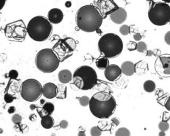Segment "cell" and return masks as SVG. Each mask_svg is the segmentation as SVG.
Returning a JSON list of instances; mask_svg holds the SVG:
<instances>
[{
  "label": "cell",
  "instance_id": "obj_1",
  "mask_svg": "<svg viewBox=\"0 0 170 136\" xmlns=\"http://www.w3.org/2000/svg\"><path fill=\"white\" fill-rule=\"evenodd\" d=\"M75 21L80 30L86 33H92L99 30L102 24L103 18L98 8L91 4L79 9L76 14Z\"/></svg>",
  "mask_w": 170,
  "mask_h": 136
},
{
  "label": "cell",
  "instance_id": "obj_2",
  "mask_svg": "<svg viewBox=\"0 0 170 136\" xmlns=\"http://www.w3.org/2000/svg\"><path fill=\"white\" fill-rule=\"evenodd\" d=\"M88 105L90 111L94 117L98 119H107L115 112L116 102L110 93L100 92L92 96Z\"/></svg>",
  "mask_w": 170,
  "mask_h": 136
},
{
  "label": "cell",
  "instance_id": "obj_3",
  "mask_svg": "<svg viewBox=\"0 0 170 136\" xmlns=\"http://www.w3.org/2000/svg\"><path fill=\"white\" fill-rule=\"evenodd\" d=\"M53 31V26L48 19L38 15L32 18L28 23L27 32L32 40L44 41L49 38Z\"/></svg>",
  "mask_w": 170,
  "mask_h": 136
},
{
  "label": "cell",
  "instance_id": "obj_4",
  "mask_svg": "<svg viewBox=\"0 0 170 136\" xmlns=\"http://www.w3.org/2000/svg\"><path fill=\"white\" fill-rule=\"evenodd\" d=\"M101 54L107 58H114L121 54L123 50V42L118 35L108 33L100 37L98 43Z\"/></svg>",
  "mask_w": 170,
  "mask_h": 136
},
{
  "label": "cell",
  "instance_id": "obj_5",
  "mask_svg": "<svg viewBox=\"0 0 170 136\" xmlns=\"http://www.w3.org/2000/svg\"><path fill=\"white\" fill-rule=\"evenodd\" d=\"M73 81L78 89L84 91L90 90L97 84V73L92 67L80 66L74 72Z\"/></svg>",
  "mask_w": 170,
  "mask_h": 136
},
{
  "label": "cell",
  "instance_id": "obj_6",
  "mask_svg": "<svg viewBox=\"0 0 170 136\" xmlns=\"http://www.w3.org/2000/svg\"><path fill=\"white\" fill-rule=\"evenodd\" d=\"M60 61L52 49L40 50L35 57V64L40 72L49 73L54 72L59 66Z\"/></svg>",
  "mask_w": 170,
  "mask_h": 136
},
{
  "label": "cell",
  "instance_id": "obj_7",
  "mask_svg": "<svg viewBox=\"0 0 170 136\" xmlns=\"http://www.w3.org/2000/svg\"><path fill=\"white\" fill-rule=\"evenodd\" d=\"M150 21L153 25L163 26L170 21V6L164 2H152L148 11Z\"/></svg>",
  "mask_w": 170,
  "mask_h": 136
},
{
  "label": "cell",
  "instance_id": "obj_8",
  "mask_svg": "<svg viewBox=\"0 0 170 136\" xmlns=\"http://www.w3.org/2000/svg\"><path fill=\"white\" fill-rule=\"evenodd\" d=\"M43 86L39 81L28 79L22 83L20 87L21 98L29 102H34L39 99L42 95Z\"/></svg>",
  "mask_w": 170,
  "mask_h": 136
},
{
  "label": "cell",
  "instance_id": "obj_9",
  "mask_svg": "<svg viewBox=\"0 0 170 136\" xmlns=\"http://www.w3.org/2000/svg\"><path fill=\"white\" fill-rule=\"evenodd\" d=\"M76 48V41L72 37H65L60 39L54 45L52 50L58 57L60 62L72 56Z\"/></svg>",
  "mask_w": 170,
  "mask_h": 136
},
{
  "label": "cell",
  "instance_id": "obj_10",
  "mask_svg": "<svg viewBox=\"0 0 170 136\" xmlns=\"http://www.w3.org/2000/svg\"><path fill=\"white\" fill-rule=\"evenodd\" d=\"M5 35L9 40L23 41L27 35V27L23 20H17L5 25Z\"/></svg>",
  "mask_w": 170,
  "mask_h": 136
},
{
  "label": "cell",
  "instance_id": "obj_11",
  "mask_svg": "<svg viewBox=\"0 0 170 136\" xmlns=\"http://www.w3.org/2000/svg\"><path fill=\"white\" fill-rule=\"evenodd\" d=\"M155 70L161 77H170V54H163L157 58Z\"/></svg>",
  "mask_w": 170,
  "mask_h": 136
},
{
  "label": "cell",
  "instance_id": "obj_12",
  "mask_svg": "<svg viewBox=\"0 0 170 136\" xmlns=\"http://www.w3.org/2000/svg\"><path fill=\"white\" fill-rule=\"evenodd\" d=\"M97 8L103 19L119 8L114 0H97Z\"/></svg>",
  "mask_w": 170,
  "mask_h": 136
},
{
  "label": "cell",
  "instance_id": "obj_13",
  "mask_svg": "<svg viewBox=\"0 0 170 136\" xmlns=\"http://www.w3.org/2000/svg\"><path fill=\"white\" fill-rule=\"evenodd\" d=\"M121 68L116 64H111L104 70V76L109 82H114L122 75Z\"/></svg>",
  "mask_w": 170,
  "mask_h": 136
},
{
  "label": "cell",
  "instance_id": "obj_14",
  "mask_svg": "<svg viewBox=\"0 0 170 136\" xmlns=\"http://www.w3.org/2000/svg\"><path fill=\"white\" fill-rule=\"evenodd\" d=\"M111 20L116 24H122L126 20L127 12L122 8H118L110 15Z\"/></svg>",
  "mask_w": 170,
  "mask_h": 136
},
{
  "label": "cell",
  "instance_id": "obj_15",
  "mask_svg": "<svg viewBox=\"0 0 170 136\" xmlns=\"http://www.w3.org/2000/svg\"><path fill=\"white\" fill-rule=\"evenodd\" d=\"M64 15L63 11L58 8H53L48 13V20L51 24H59L63 21Z\"/></svg>",
  "mask_w": 170,
  "mask_h": 136
},
{
  "label": "cell",
  "instance_id": "obj_16",
  "mask_svg": "<svg viewBox=\"0 0 170 136\" xmlns=\"http://www.w3.org/2000/svg\"><path fill=\"white\" fill-rule=\"evenodd\" d=\"M57 93V86L53 83H47L43 86L42 94L47 99L56 98Z\"/></svg>",
  "mask_w": 170,
  "mask_h": 136
},
{
  "label": "cell",
  "instance_id": "obj_17",
  "mask_svg": "<svg viewBox=\"0 0 170 136\" xmlns=\"http://www.w3.org/2000/svg\"><path fill=\"white\" fill-rule=\"evenodd\" d=\"M54 110V105L51 102L45 103L42 108H37V113L41 118L45 115H51Z\"/></svg>",
  "mask_w": 170,
  "mask_h": 136
},
{
  "label": "cell",
  "instance_id": "obj_18",
  "mask_svg": "<svg viewBox=\"0 0 170 136\" xmlns=\"http://www.w3.org/2000/svg\"><path fill=\"white\" fill-rule=\"evenodd\" d=\"M120 68L122 73L126 76H131L135 73V65L130 61H124Z\"/></svg>",
  "mask_w": 170,
  "mask_h": 136
},
{
  "label": "cell",
  "instance_id": "obj_19",
  "mask_svg": "<svg viewBox=\"0 0 170 136\" xmlns=\"http://www.w3.org/2000/svg\"><path fill=\"white\" fill-rule=\"evenodd\" d=\"M59 82L63 84L68 83L71 82L73 79V75L70 71L69 70H63L60 71L58 74Z\"/></svg>",
  "mask_w": 170,
  "mask_h": 136
},
{
  "label": "cell",
  "instance_id": "obj_20",
  "mask_svg": "<svg viewBox=\"0 0 170 136\" xmlns=\"http://www.w3.org/2000/svg\"><path fill=\"white\" fill-rule=\"evenodd\" d=\"M41 124L45 129H49L52 128L54 124V119L51 115H45L41 118Z\"/></svg>",
  "mask_w": 170,
  "mask_h": 136
},
{
  "label": "cell",
  "instance_id": "obj_21",
  "mask_svg": "<svg viewBox=\"0 0 170 136\" xmlns=\"http://www.w3.org/2000/svg\"><path fill=\"white\" fill-rule=\"evenodd\" d=\"M135 65V72L138 75H144L147 70H148V66L147 64L144 61H139Z\"/></svg>",
  "mask_w": 170,
  "mask_h": 136
},
{
  "label": "cell",
  "instance_id": "obj_22",
  "mask_svg": "<svg viewBox=\"0 0 170 136\" xmlns=\"http://www.w3.org/2000/svg\"><path fill=\"white\" fill-rule=\"evenodd\" d=\"M109 60L108 58L106 57H102L100 58H98L96 61V66L100 70H105L109 65Z\"/></svg>",
  "mask_w": 170,
  "mask_h": 136
},
{
  "label": "cell",
  "instance_id": "obj_23",
  "mask_svg": "<svg viewBox=\"0 0 170 136\" xmlns=\"http://www.w3.org/2000/svg\"><path fill=\"white\" fill-rule=\"evenodd\" d=\"M66 92H67V87L60 84V85L57 86V93L56 98L57 99H64L66 98Z\"/></svg>",
  "mask_w": 170,
  "mask_h": 136
},
{
  "label": "cell",
  "instance_id": "obj_24",
  "mask_svg": "<svg viewBox=\"0 0 170 136\" xmlns=\"http://www.w3.org/2000/svg\"><path fill=\"white\" fill-rule=\"evenodd\" d=\"M144 89L147 93H152L156 89V83L152 80H147L144 83Z\"/></svg>",
  "mask_w": 170,
  "mask_h": 136
},
{
  "label": "cell",
  "instance_id": "obj_25",
  "mask_svg": "<svg viewBox=\"0 0 170 136\" xmlns=\"http://www.w3.org/2000/svg\"><path fill=\"white\" fill-rule=\"evenodd\" d=\"M115 136H130V131L126 128H120L117 129Z\"/></svg>",
  "mask_w": 170,
  "mask_h": 136
},
{
  "label": "cell",
  "instance_id": "obj_26",
  "mask_svg": "<svg viewBox=\"0 0 170 136\" xmlns=\"http://www.w3.org/2000/svg\"><path fill=\"white\" fill-rule=\"evenodd\" d=\"M147 50V44L144 41H139L137 44V48L136 50L140 53H144Z\"/></svg>",
  "mask_w": 170,
  "mask_h": 136
},
{
  "label": "cell",
  "instance_id": "obj_27",
  "mask_svg": "<svg viewBox=\"0 0 170 136\" xmlns=\"http://www.w3.org/2000/svg\"><path fill=\"white\" fill-rule=\"evenodd\" d=\"M79 103L81 106L82 107H86L89 105V102H90V98L88 96H82L81 98H79Z\"/></svg>",
  "mask_w": 170,
  "mask_h": 136
},
{
  "label": "cell",
  "instance_id": "obj_28",
  "mask_svg": "<svg viewBox=\"0 0 170 136\" xmlns=\"http://www.w3.org/2000/svg\"><path fill=\"white\" fill-rule=\"evenodd\" d=\"M91 136H101L102 131L98 126H94L91 129Z\"/></svg>",
  "mask_w": 170,
  "mask_h": 136
},
{
  "label": "cell",
  "instance_id": "obj_29",
  "mask_svg": "<svg viewBox=\"0 0 170 136\" xmlns=\"http://www.w3.org/2000/svg\"><path fill=\"white\" fill-rule=\"evenodd\" d=\"M158 128L160 129V131H168L169 128V124H168V121H162L159 122V124L158 125Z\"/></svg>",
  "mask_w": 170,
  "mask_h": 136
},
{
  "label": "cell",
  "instance_id": "obj_30",
  "mask_svg": "<svg viewBox=\"0 0 170 136\" xmlns=\"http://www.w3.org/2000/svg\"><path fill=\"white\" fill-rule=\"evenodd\" d=\"M11 121L15 125L21 124V121H22L21 115H20V114H17V113H16V114H14V115L12 116Z\"/></svg>",
  "mask_w": 170,
  "mask_h": 136
},
{
  "label": "cell",
  "instance_id": "obj_31",
  "mask_svg": "<svg viewBox=\"0 0 170 136\" xmlns=\"http://www.w3.org/2000/svg\"><path fill=\"white\" fill-rule=\"evenodd\" d=\"M119 31L122 35H128L130 34V27L127 25H123L120 27Z\"/></svg>",
  "mask_w": 170,
  "mask_h": 136
},
{
  "label": "cell",
  "instance_id": "obj_32",
  "mask_svg": "<svg viewBox=\"0 0 170 136\" xmlns=\"http://www.w3.org/2000/svg\"><path fill=\"white\" fill-rule=\"evenodd\" d=\"M8 76L11 79H16L19 76V73L17 70H11L8 73Z\"/></svg>",
  "mask_w": 170,
  "mask_h": 136
},
{
  "label": "cell",
  "instance_id": "obj_33",
  "mask_svg": "<svg viewBox=\"0 0 170 136\" xmlns=\"http://www.w3.org/2000/svg\"><path fill=\"white\" fill-rule=\"evenodd\" d=\"M127 48L129 51H134L137 48V44L134 41H129L127 44Z\"/></svg>",
  "mask_w": 170,
  "mask_h": 136
},
{
  "label": "cell",
  "instance_id": "obj_34",
  "mask_svg": "<svg viewBox=\"0 0 170 136\" xmlns=\"http://www.w3.org/2000/svg\"><path fill=\"white\" fill-rule=\"evenodd\" d=\"M15 99V97L11 96V94H9V93H5L4 96V101L7 103H12Z\"/></svg>",
  "mask_w": 170,
  "mask_h": 136
},
{
  "label": "cell",
  "instance_id": "obj_35",
  "mask_svg": "<svg viewBox=\"0 0 170 136\" xmlns=\"http://www.w3.org/2000/svg\"><path fill=\"white\" fill-rule=\"evenodd\" d=\"M59 125H60V128H62V129H66V128H68V126H69V122L67 121H66V120H62L60 122Z\"/></svg>",
  "mask_w": 170,
  "mask_h": 136
},
{
  "label": "cell",
  "instance_id": "obj_36",
  "mask_svg": "<svg viewBox=\"0 0 170 136\" xmlns=\"http://www.w3.org/2000/svg\"><path fill=\"white\" fill-rule=\"evenodd\" d=\"M164 40L167 44L170 45V31H168L165 34L164 36Z\"/></svg>",
  "mask_w": 170,
  "mask_h": 136
},
{
  "label": "cell",
  "instance_id": "obj_37",
  "mask_svg": "<svg viewBox=\"0 0 170 136\" xmlns=\"http://www.w3.org/2000/svg\"><path fill=\"white\" fill-rule=\"evenodd\" d=\"M164 106H165V108L168 110V111L170 112V96H169L168 98L166 99Z\"/></svg>",
  "mask_w": 170,
  "mask_h": 136
},
{
  "label": "cell",
  "instance_id": "obj_38",
  "mask_svg": "<svg viewBox=\"0 0 170 136\" xmlns=\"http://www.w3.org/2000/svg\"><path fill=\"white\" fill-rule=\"evenodd\" d=\"M170 118V115L167 112H163V121H168Z\"/></svg>",
  "mask_w": 170,
  "mask_h": 136
},
{
  "label": "cell",
  "instance_id": "obj_39",
  "mask_svg": "<svg viewBox=\"0 0 170 136\" xmlns=\"http://www.w3.org/2000/svg\"><path fill=\"white\" fill-rule=\"evenodd\" d=\"M134 39L136 41H140L142 39V35H140V33H136L134 35Z\"/></svg>",
  "mask_w": 170,
  "mask_h": 136
},
{
  "label": "cell",
  "instance_id": "obj_40",
  "mask_svg": "<svg viewBox=\"0 0 170 136\" xmlns=\"http://www.w3.org/2000/svg\"><path fill=\"white\" fill-rule=\"evenodd\" d=\"M153 56H158L159 57V56H161V51H160L159 49H156L153 51Z\"/></svg>",
  "mask_w": 170,
  "mask_h": 136
},
{
  "label": "cell",
  "instance_id": "obj_41",
  "mask_svg": "<svg viewBox=\"0 0 170 136\" xmlns=\"http://www.w3.org/2000/svg\"><path fill=\"white\" fill-rule=\"evenodd\" d=\"M8 112L9 114H12V113H14L15 112V108L14 106L9 107L8 110Z\"/></svg>",
  "mask_w": 170,
  "mask_h": 136
},
{
  "label": "cell",
  "instance_id": "obj_42",
  "mask_svg": "<svg viewBox=\"0 0 170 136\" xmlns=\"http://www.w3.org/2000/svg\"><path fill=\"white\" fill-rule=\"evenodd\" d=\"M112 121L114 123V124H115V125H116V126H118V125L120 124V121H119V120H118V119L117 118H112Z\"/></svg>",
  "mask_w": 170,
  "mask_h": 136
},
{
  "label": "cell",
  "instance_id": "obj_43",
  "mask_svg": "<svg viewBox=\"0 0 170 136\" xmlns=\"http://www.w3.org/2000/svg\"><path fill=\"white\" fill-rule=\"evenodd\" d=\"M5 2H6V0H0V11H1L3 8H4V5L5 4Z\"/></svg>",
  "mask_w": 170,
  "mask_h": 136
},
{
  "label": "cell",
  "instance_id": "obj_44",
  "mask_svg": "<svg viewBox=\"0 0 170 136\" xmlns=\"http://www.w3.org/2000/svg\"><path fill=\"white\" fill-rule=\"evenodd\" d=\"M36 119H37V116L35 114H31L29 116V119L32 121H35V120H36Z\"/></svg>",
  "mask_w": 170,
  "mask_h": 136
},
{
  "label": "cell",
  "instance_id": "obj_45",
  "mask_svg": "<svg viewBox=\"0 0 170 136\" xmlns=\"http://www.w3.org/2000/svg\"><path fill=\"white\" fill-rule=\"evenodd\" d=\"M153 51L152 50H147L146 51V56H153Z\"/></svg>",
  "mask_w": 170,
  "mask_h": 136
},
{
  "label": "cell",
  "instance_id": "obj_46",
  "mask_svg": "<svg viewBox=\"0 0 170 136\" xmlns=\"http://www.w3.org/2000/svg\"><path fill=\"white\" fill-rule=\"evenodd\" d=\"M78 136H86L85 132V131H79V134H78Z\"/></svg>",
  "mask_w": 170,
  "mask_h": 136
},
{
  "label": "cell",
  "instance_id": "obj_47",
  "mask_svg": "<svg viewBox=\"0 0 170 136\" xmlns=\"http://www.w3.org/2000/svg\"><path fill=\"white\" fill-rule=\"evenodd\" d=\"M159 136H165V131H160V132L159 133Z\"/></svg>",
  "mask_w": 170,
  "mask_h": 136
},
{
  "label": "cell",
  "instance_id": "obj_48",
  "mask_svg": "<svg viewBox=\"0 0 170 136\" xmlns=\"http://www.w3.org/2000/svg\"><path fill=\"white\" fill-rule=\"evenodd\" d=\"M66 6L67 8H70V5H71V3H70V2H66Z\"/></svg>",
  "mask_w": 170,
  "mask_h": 136
},
{
  "label": "cell",
  "instance_id": "obj_49",
  "mask_svg": "<svg viewBox=\"0 0 170 136\" xmlns=\"http://www.w3.org/2000/svg\"><path fill=\"white\" fill-rule=\"evenodd\" d=\"M30 108H31V110H33L35 108H37V107L35 106V105L32 104V105H30Z\"/></svg>",
  "mask_w": 170,
  "mask_h": 136
},
{
  "label": "cell",
  "instance_id": "obj_50",
  "mask_svg": "<svg viewBox=\"0 0 170 136\" xmlns=\"http://www.w3.org/2000/svg\"><path fill=\"white\" fill-rule=\"evenodd\" d=\"M164 3H166V4H168V3H170V0H163Z\"/></svg>",
  "mask_w": 170,
  "mask_h": 136
},
{
  "label": "cell",
  "instance_id": "obj_51",
  "mask_svg": "<svg viewBox=\"0 0 170 136\" xmlns=\"http://www.w3.org/2000/svg\"><path fill=\"white\" fill-rule=\"evenodd\" d=\"M44 102H45V101H44L43 99H41V104H42V105L44 104V103H45Z\"/></svg>",
  "mask_w": 170,
  "mask_h": 136
},
{
  "label": "cell",
  "instance_id": "obj_52",
  "mask_svg": "<svg viewBox=\"0 0 170 136\" xmlns=\"http://www.w3.org/2000/svg\"><path fill=\"white\" fill-rule=\"evenodd\" d=\"M146 1H147V2H153V0H146Z\"/></svg>",
  "mask_w": 170,
  "mask_h": 136
}]
</instances>
